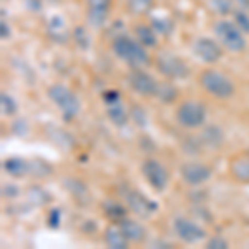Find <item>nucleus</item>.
Here are the masks:
<instances>
[{
	"mask_svg": "<svg viewBox=\"0 0 249 249\" xmlns=\"http://www.w3.org/2000/svg\"><path fill=\"white\" fill-rule=\"evenodd\" d=\"M111 52L131 68H146L151 65V57L148 48L143 47L135 37L128 34H116L111 42Z\"/></svg>",
	"mask_w": 249,
	"mask_h": 249,
	"instance_id": "1",
	"label": "nucleus"
},
{
	"mask_svg": "<svg viewBox=\"0 0 249 249\" xmlns=\"http://www.w3.org/2000/svg\"><path fill=\"white\" fill-rule=\"evenodd\" d=\"M213 34H214V38L223 45L224 50L231 52V53H243L248 48L246 37L232 20L219 18L213 25Z\"/></svg>",
	"mask_w": 249,
	"mask_h": 249,
	"instance_id": "2",
	"label": "nucleus"
},
{
	"mask_svg": "<svg viewBox=\"0 0 249 249\" xmlns=\"http://www.w3.org/2000/svg\"><path fill=\"white\" fill-rule=\"evenodd\" d=\"M199 85L206 93L218 100H230L236 93V87L232 80L224 75L223 71L208 68L199 73Z\"/></svg>",
	"mask_w": 249,
	"mask_h": 249,
	"instance_id": "3",
	"label": "nucleus"
},
{
	"mask_svg": "<svg viewBox=\"0 0 249 249\" xmlns=\"http://www.w3.org/2000/svg\"><path fill=\"white\" fill-rule=\"evenodd\" d=\"M48 98L53 102V105L58 108L62 113L63 122L70 123L80 113V100L68 87L62 83H55L48 88Z\"/></svg>",
	"mask_w": 249,
	"mask_h": 249,
	"instance_id": "4",
	"label": "nucleus"
},
{
	"mask_svg": "<svg viewBox=\"0 0 249 249\" xmlns=\"http://www.w3.org/2000/svg\"><path fill=\"white\" fill-rule=\"evenodd\" d=\"M155 67L166 80H186L190 77L188 63L171 52H160L155 58Z\"/></svg>",
	"mask_w": 249,
	"mask_h": 249,
	"instance_id": "5",
	"label": "nucleus"
},
{
	"mask_svg": "<svg viewBox=\"0 0 249 249\" xmlns=\"http://www.w3.org/2000/svg\"><path fill=\"white\" fill-rule=\"evenodd\" d=\"M206 107L196 100H186L176 108V122L186 130H196L206 123Z\"/></svg>",
	"mask_w": 249,
	"mask_h": 249,
	"instance_id": "6",
	"label": "nucleus"
},
{
	"mask_svg": "<svg viewBox=\"0 0 249 249\" xmlns=\"http://www.w3.org/2000/svg\"><path fill=\"white\" fill-rule=\"evenodd\" d=\"M122 196L124 199V204L128 206L133 214L140 216V218H150L151 214H155L158 211V203L150 199L146 195H143L142 191L135 190L131 186H126L122 190Z\"/></svg>",
	"mask_w": 249,
	"mask_h": 249,
	"instance_id": "7",
	"label": "nucleus"
},
{
	"mask_svg": "<svg viewBox=\"0 0 249 249\" xmlns=\"http://www.w3.org/2000/svg\"><path fill=\"white\" fill-rule=\"evenodd\" d=\"M173 232L184 244H198L206 239L208 234L203 226H199L196 221L186 218V216H176L173 219Z\"/></svg>",
	"mask_w": 249,
	"mask_h": 249,
	"instance_id": "8",
	"label": "nucleus"
},
{
	"mask_svg": "<svg viewBox=\"0 0 249 249\" xmlns=\"http://www.w3.org/2000/svg\"><path fill=\"white\" fill-rule=\"evenodd\" d=\"M142 175L155 191H164L170 184V171L155 158H146L142 163Z\"/></svg>",
	"mask_w": 249,
	"mask_h": 249,
	"instance_id": "9",
	"label": "nucleus"
},
{
	"mask_svg": "<svg viewBox=\"0 0 249 249\" xmlns=\"http://www.w3.org/2000/svg\"><path fill=\"white\" fill-rule=\"evenodd\" d=\"M183 181L191 188H199L208 183L213 176V170L210 164L201 161H186L179 168Z\"/></svg>",
	"mask_w": 249,
	"mask_h": 249,
	"instance_id": "10",
	"label": "nucleus"
},
{
	"mask_svg": "<svg viewBox=\"0 0 249 249\" xmlns=\"http://www.w3.org/2000/svg\"><path fill=\"white\" fill-rule=\"evenodd\" d=\"M113 0H87V23L91 29H103L111 14Z\"/></svg>",
	"mask_w": 249,
	"mask_h": 249,
	"instance_id": "11",
	"label": "nucleus"
},
{
	"mask_svg": "<svg viewBox=\"0 0 249 249\" xmlns=\"http://www.w3.org/2000/svg\"><path fill=\"white\" fill-rule=\"evenodd\" d=\"M223 45L216 38L211 37H198L193 42V52L195 55L201 60L203 63H216L218 60L223 57Z\"/></svg>",
	"mask_w": 249,
	"mask_h": 249,
	"instance_id": "12",
	"label": "nucleus"
},
{
	"mask_svg": "<svg viewBox=\"0 0 249 249\" xmlns=\"http://www.w3.org/2000/svg\"><path fill=\"white\" fill-rule=\"evenodd\" d=\"M128 85H130V88L135 93L142 96H155L160 82H156L143 68H133L131 73L128 75Z\"/></svg>",
	"mask_w": 249,
	"mask_h": 249,
	"instance_id": "13",
	"label": "nucleus"
},
{
	"mask_svg": "<svg viewBox=\"0 0 249 249\" xmlns=\"http://www.w3.org/2000/svg\"><path fill=\"white\" fill-rule=\"evenodd\" d=\"M230 175L241 184H249V150L236 153L230 160Z\"/></svg>",
	"mask_w": 249,
	"mask_h": 249,
	"instance_id": "14",
	"label": "nucleus"
},
{
	"mask_svg": "<svg viewBox=\"0 0 249 249\" xmlns=\"http://www.w3.org/2000/svg\"><path fill=\"white\" fill-rule=\"evenodd\" d=\"M47 35L52 42L55 43H67L70 40V32H68L67 22L62 15H52L47 22Z\"/></svg>",
	"mask_w": 249,
	"mask_h": 249,
	"instance_id": "15",
	"label": "nucleus"
},
{
	"mask_svg": "<svg viewBox=\"0 0 249 249\" xmlns=\"http://www.w3.org/2000/svg\"><path fill=\"white\" fill-rule=\"evenodd\" d=\"M118 224H120V228H122V231L124 232V236H126L130 243L142 244V243L146 241L148 231H146V228L140 223V221L131 219V218H128V216H126V218H123Z\"/></svg>",
	"mask_w": 249,
	"mask_h": 249,
	"instance_id": "16",
	"label": "nucleus"
},
{
	"mask_svg": "<svg viewBox=\"0 0 249 249\" xmlns=\"http://www.w3.org/2000/svg\"><path fill=\"white\" fill-rule=\"evenodd\" d=\"M103 239H105V244L111 249H126L130 241L124 236V232L122 231L118 223H111L108 224L103 231Z\"/></svg>",
	"mask_w": 249,
	"mask_h": 249,
	"instance_id": "17",
	"label": "nucleus"
},
{
	"mask_svg": "<svg viewBox=\"0 0 249 249\" xmlns=\"http://www.w3.org/2000/svg\"><path fill=\"white\" fill-rule=\"evenodd\" d=\"M135 38L142 43L143 47H146L148 50L150 48H156L158 47V34L153 30V27L150 23H138L135 27Z\"/></svg>",
	"mask_w": 249,
	"mask_h": 249,
	"instance_id": "18",
	"label": "nucleus"
},
{
	"mask_svg": "<svg viewBox=\"0 0 249 249\" xmlns=\"http://www.w3.org/2000/svg\"><path fill=\"white\" fill-rule=\"evenodd\" d=\"M201 142L204 146L213 148V150L223 146L224 133H223V130H221V126H218V124H208V126H204L203 133H201Z\"/></svg>",
	"mask_w": 249,
	"mask_h": 249,
	"instance_id": "19",
	"label": "nucleus"
},
{
	"mask_svg": "<svg viewBox=\"0 0 249 249\" xmlns=\"http://www.w3.org/2000/svg\"><path fill=\"white\" fill-rule=\"evenodd\" d=\"M102 210H103V214H105L111 223H120L123 218H126L128 206L116 201V199H105L102 204Z\"/></svg>",
	"mask_w": 249,
	"mask_h": 249,
	"instance_id": "20",
	"label": "nucleus"
},
{
	"mask_svg": "<svg viewBox=\"0 0 249 249\" xmlns=\"http://www.w3.org/2000/svg\"><path fill=\"white\" fill-rule=\"evenodd\" d=\"M3 171L12 178H23L27 173H30V164L23 158L14 156V158H7L3 161Z\"/></svg>",
	"mask_w": 249,
	"mask_h": 249,
	"instance_id": "21",
	"label": "nucleus"
},
{
	"mask_svg": "<svg viewBox=\"0 0 249 249\" xmlns=\"http://www.w3.org/2000/svg\"><path fill=\"white\" fill-rule=\"evenodd\" d=\"M65 188L68 193L71 195V198H75L80 203H85L90 199V191H88L87 184L82 181V179L77 178H67L65 179Z\"/></svg>",
	"mask_w": 249,
	"mask_h": 249,
	"instance_id": "22",
	"label": "nucleus"
},
{
	"mask_svg": "<svg viewBox=\"0 0 249 249\" xmlns=\"http://www.w3.org/2000/svg\"><path fill=\"white\" fill-rule=\"evenodd\" d=\"M107 115H108V120H110V122L118 128L124 126V124L128 123V120H130V113H128V110L124 108L123 102L108 105L107 107Z\"/></svg>",
	"mask_w": 249,
	"mask_h": 249,
	"instance_id": "23",
	"label": "nucleus"
},
{
	"mask_svg": "<svg viewBox=\"0 0 249 249\" xmlns=\"http://www.w3.org/2000/svg\"><path fill=\"white\" fill-rule=\"evenodd\" d=\"M150 25L158 34V37H170L175 30V22L168 17H163V15H153L150 18Z\"/></svg>",
	"mask_w": 249,
	"mask_h": 249,
	"instance_id": "24",
	"label": "nucleus"
},
{
	"mask_svg": "<svg viewBox=\"0 0 249 249\" xmlns=\"http://www.w3.org/2000/svg\"><path fill=\"white\" fill-rule=\"evenodd\" d=\"M208 7L218 17H228L236 10L234 0H208Z\"/></svg>",
	"mask_w": 249,
	"mask_h": 249,
	"instance_id": "25",
	"label": "nucleus"
},
{
	"mask_svg": "<svg viewBox=\"0 0 249 249\" xmlns=\"http://www.w3.org/2000/svg\"><path fill=\"white\" fill-rule=\"evenodd\" d=\"M155 96L161 103H164V105H170V103L176 102V98H178V88L170 82H163L158 85V90H156Z\"/></svg>",
	"mask_w": 249,
	"mask_h": 249,
	"instance_id": "26",
	"label": "nucleus"
},
{
	"mask_svg": "<svg viewBox=\"0 0 249 249\" xmlns=\"http://www.w3.org/2000/svg\"><path fill=\"white\" fill-rule=\"evenodd\" d=\"M126 5L131 14L142 17V15L151 14L155 7V0H126Z\"/></svg>",
	"mask_w": 249,
	"mask_h": 249,
	"instance_id": "27",
	"label": "nucleus"
},
{
	"mask_svg": "<svg viewBox=\"0 0 249 249\" xmlns=\"http://www.w3.org/2000/svg\"><path fill=\"white\" fill-rule=\"evenodd\" d=\"M0 111H2L3 116H14V115H17V111H18L17 100L12 95L5 93V91L0 93Z\"/></svg>",
	"mask_w": 249,
	"mask_h": 249,
	"instance_id": "28",
	"label": "nucleus"
},
{
	"mask_svg": "<svg viewBox=\"0 0 249 249\" xmlns=\"http://www.w3.org/2000/svg\"><path fill=\"white\" fill-rule=\"evenodd\" d=\"M71 38H73L75 45H77L80 50H88L91 45V38H90V34L85 27H75L73 32H71Z\"/></svg>",
	"mask_w": 249,
	"mask_h": 249,
	"instance_id": "29",
	"label": "nucleus"
},
{
	"mask_svg": "<svg viewBox=\"0 0 249 249\" xmlns=\"http://www.w3.org/2000/svg\"><path fill=\"white\" fill-rule=\"evenodd\" d=\"M232 22L239 27V30L244 35H249V10L236 9L232 12Z\"/></svg>",
	"mask_w": 249,
	"mask_h": 249,
	"instance_id": "30",
	"label": "nucleus"
},
{
	"mask_svg": "<svg viewBox=\"0 0 249 249\" xmlns=\"http://www.w3.org/2000/svg\"><path fill=\"white\" fill-rule=\"evenodd\" d=\"M30 199L34 201V204L42 206V204H47L50 201V196H48V193L45 190H42L40 186H34V188H30Z\"/></svg>",
	"mask_w": 249,
	"mask_h": 249,
	"instance_id": "31",
	"label": "nucleus"
},
{
	"mask_svg": "<svg viewBox=\"0 0 249 249\" xmlns=\"http://www.w3.org/2000/svg\"><path fill=\"white\" fill-rule=\"evenodd\" d=\"M206 248L208 249H228L230 243L223 238V236H213L206 241Z\"/></svg>",
	"mask_w": 249,
	"mask_h": 249,
	"instance_id": "32",
	"label": "nucleus"
},
{
	"mask_svg": "<svg viewBox=\"0 0 249 249\" xmlns=\"http://www.w3.org/2000/svg\"><path fill=\"white\" fill-rule=\"evenodd\" d=\"M60 223H62V211L58 210V208H53V210H50V213H48L47 216V224L50 228H58Z\"/></svg>",
	"mask_w": 249,
	"mask_h": 249,
	"instance_id": "33",
	"label": "nucleus"
},
{
	"mask_svg": "<svg viewBox=\"0 0 249 249\" xmlns=\"http://www.w3.org/2000/svg\"><path fill=\"white\" fill-rule=\"evenodd\" d=\"M102 98H103V103H105V107L122 102V95H120V91H116V90H107L105 93L102 95Z\"/></svg>",
	"mask_w": 249,
	"mask_h": 249,
	"instance_id": "34",
	"label": "nucleus"
},
{
	"mask_svg": "<svg viewBox=\"0 0 249 249\" xmlns=\"http://www.w3.org/2000/svg\"><path fill=\"white\" fill-rule=\"evenodd\" d=\"M2 195H3V198H9V199L17 198V196L20 195V188L17 186V184H12V183L3 184V186H2Z\"/></svg>",
	"mask_w": 249,
	"mask_h": 249,
	"instance_id": "35",
	"label": "nucleus"
},
{
	"mask_svg": "<svg viewBox=\"0 0 249 249\" xmlns=\"http://www.w3.org/2000/svg\"><path fill=\"white\" fill-rule=\"evenodd\" d=\"M12 35V29L9 22L5 20V10H2V20H0V37L2 40H9Z\"/></svg>",
	"mask_w": 249,
	"mask_h": 249,
	"instance_id": "36",
	"label": "nucleus"
},
{
	"mask_svg": "<svg viewBox=\"0 0 249 249\" xmlns=\"http://www.w3.org/2000/svg\"><path fill=\"white\" fill-rule=\"evenodd\" d=\"M43 2H45V0H23L25 7H27V9H29L30 12H34V14H38V12L42 10Z\"/></svg>",
	"mask_w": 249,
	"mask_h": 249,
	"instance_id": "37",
	"label": "nucleus"
},
{
	"mask_svg": "<svg viewBox=\"0 0 249 249\" xmlns=\"http://www.w3.org/2000/svg\"><path fill=\"white\" fill-rule=\"evenodd\" d=\"M234 3H236V9L249 10V0H234Z\"/></svg>",
	"mask_w": 249,
	"mask_h": 249,
	"instance_id": "38",
	"label": "nucleus"
},
{
	"mask_svg": "<svg viewBox=\"0 0 249 249\" xmlns=\"http://www.w3.org/2000/svg\"><path fill=\"white\" fill-rule=\"evenodd\" d=\"M45 2H50V3H55L57 0H45Z\"/></svg>",
	"mask_w": 249,
	"mask_h": 249,
	"instance_id": "39",
	"label": "nucleus"
}]
</instances>
